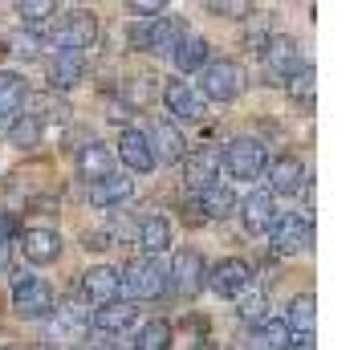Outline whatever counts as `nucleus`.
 <instances>
[{
  "mask_svg": "<svg viewBox=\"0 0 362 350\" xmlns=\"http://www.w3.org/2000/svg\"><path fill=\"white\" fill-rule=\"evenodd\" d=\"M90 322H94V330L118 334V330H127V326L134 322V305H131V301H110V305L94 310V314H90Z\"/></svg>",
  "mask_w": 362,
  "mask_h": 350,
  "instance_id": "22",
  "label": "nucleus"
},
{
  "mask_svg": "<svg viewBox=\"0 0 362 350\" xmlns=\"http://www.w3.org/2000/svg\"><path fill=\"white\" fill-rule=\"evenodd\" d=\"M171 57H175V66H180L183 74H196V69H204V62H208V41H204V37H183Z\"/></svg>",
  "mask_w": 362,
  "mask_h": 350,
  "instance_id": "25",
  "label": "nucleus"
},
{
  "mask_svg": "<svg viewBox=\"0 0 362 350\" xmlns=\"http://www.w3.org/2000/svg\"><path fill=\"white\" fill-rule=\"evenodd\" d=\"M245 86H248V78L236 62H212V66L204 69V98H212V102L240 98Z\"/></svg>",
  "mask_w": 362,
  "mask_h": 350,
  "instance_id": "2",
  "label": "nucleus"
},
{
  "mask_svg": "<svg viewBox=\"0 0 362 350\" xmlns=\"http://www.w3.org/2000/svg\"><path fill=\"white\" fill-rule=\"evenodd\" d=\"M199 208H204L208 216L220 220V216H228V212H236V196H232V192H228L224 184H216V187H208V192H204Z\"/></svg>",
  "mask_w": 362,
  "mask_h": 350,
  "instance_id": "29",
  "label": "nucleus"
},
{
  "mask_svg": "<svg viewBox=\"0 0 362 350\" xmlns=\"http://www.w3.org/2000/svg\"><path fill=\"white\" fill-rule=\"evenodd\" d=\"M134 196V184L127 175H106L98 184H90V204L94 208H115V204H127Z\"/></svg>",
  "mask_w": 362,
  "mask_h": 350,
  "instance_id": "16",
  "label": "nucleus"
},
{
  "mask_svg": "<svg viewBox=\"0 0 362 350\" xmlns=\"http://www.w3.org/2000/svg\"><path fill=\"white\" fill-rule=\"evenodd\" d=\"M220 163L228 167L232 180H261L269 159H264V147L257 139H232L224 147V155H220Z\"/></svg>",
  "mask_w": 362,
  "mask_h": 350,
  "instance_id": "1",
  "label": "nucleus"
},
{
  "mask_svg": "<svg viewBox=\"0 0 362 350\" xmlns=\"http://www.w3.org/2000/svg\"><path fill=\"white\" fill-rule=\"evenodd\" d=\"M17 49L13 53H21V57H37V49H41V37H33V33H21L17 41H13Z\"/></svg>",
  "mask_w": 362,
  "mask_h": 350,
  "instance_id": "34",
  "label": "nucleus"
},
{
  "mask_svg": "<svg viewBox=\"0 0 362 350\" xmlns=\"http://www.w3.org/2000/svg\"><path fill=\"white\" fill-rule=\"evenodd\" d=\"M110 167H115V155L102 147V143H90V147H82V155H78V171H82V180H90V184L115 175Z\"/></svg>",
  "mask_w": 362,
  "mask_h": 350,
  "instance_id": "21",
  "label": "nucleus"
},
{
  "mask_svg": "<svg viewBox=\"0 0 362 350\" xmlns=\"http://www.w3.org/2000/svg\"><path fill=\"white\" fill-rule=\"evenodd\" d=\"M273 233H277V245H281L285 252L310 249V240H313L310 220H301V216H277V224H273Z\"/></svg>",
  "mask_w": 362,
  "mask_h": 350,
  "instance_id": "19",
  "label": "nucleus"
},
{
  "mask_svg": "<svg viewBox=\"0 0 362 350\" xmlns=\"http://www.w3.org/2000/svg\"><path fill=\"white\" fill-rule=\"evenodd\" d=\"M248 281H252V269H248V261H240V257H228V261H220V265L208 273V285H212L220 298H236V293H245Z\"/></svg>",
  "mask_w": 362,
  "mask_h": 350,
  "instance_id": "8",
  "label": "nucleus"
},
{
  "mask_svg": "<svg viewBox=\"0 0 362 350\" xmlns=\"http://www.w3.org/2000/svg\"><path fill=\"white\" fill-rule=\"evenodd\" d=\"M171 289L180 293V298H196L204 281H208V265H204V257L196 249H180L175 252V261H171Z\"/></svg>",
  "mask_w": 362,
  "mask_h": 350,
  "instance_id": "5",
  "label": "nucleus"
},
{
  "mask_svg": "<svg viewBox=\"0 0 362 350\" xmlns=\"http://www.w3.org/2000/svg\"><path fill=\"white\" fill-rule=\"evenodd\" d=\"M134 350H171V322L163 317H151L147 326L134 338Z\"/></svg>",
  "mask_w": 362,
  "mask_h": 350,
  "instance_id": "27",
  "label": "nucleus"
},
{
  "mask_svg": "<svg viewBox=\"0 0 362 350\" xmlns=\"http://www.w3.org/2000/svg\"><path fill=\"white\" fill-rule=\"evenodd\" d=\"M118 159L131 167V171H143V175H147L151 167H155V147H151V134L127 127V131L118 134Z\"/></svg>",
  "mask_w": 362,
  "mask_h": 350,
  "instance_id": "9",
  "label": "nucleus"
},
{
  "mask_svg": "<svg viewBox=\"0 0 362 350\" xmlns=\"http://www.w3.org/2000/svg\"><path fill=\"white\" fill-rule=\"evenodd\" d=\"M13 310L21 317H45L53 314V289L41 277H29V273H21L17 281H13Z\"/></svg>",
  "mask_w": 362,
  "mask_h": 350,
  "instance_id": "3",
  "label": "nucleus"
},
{
  "mask_svg": "<svg viewBox=\"0 0 362 350\" xmlns=\"http://www.w3.org/2000/svg\"><path fill=\"white\" fill-rule=\"evenodd\" d=\"M57 37H62V49L86 53L94 41H98V17L90 8H69L62 25H57Z\"/></svg>",
  "mask_w": 362,
  "mask_h": 350,
  "instance_id": "6",
  "label": "nucleus"
},
{
  "mask_svg": "<svg viewBox=\"0 0 362 350\" xmlns=\"http://www.w3.org/2000/svg\"><path fill=\"white\" fill-rule=\"evenodd\" d=\"M21 224H17V212H0V236L4 240H13V233H17Z\"/></svg>",
  "mask_w": 362,
  "mask_h": 350,
  "instance_id": "35",
  "label": "nucleus"
},
{
  "mask_svg": "<svg viewBox=\"0 0 362 350\" xmlns=\"http://www.w3.org/2000/svg\"><path fill=\"white\" fill-rule=\"evenodd\" d=\"M240 220H245V228L252 236L273 233V224H277V200H273L269 192H252V196H245V204H240Z\"/></svg>",
  "mask_w": 362,
  "mask_h": 350,
  "instance_id": "11",
  "label": "nucleus"
},
{
  "mask_svg": "<svg viewBox=\"0 0 362 350\" xmlns=\"http://www.w3.org/2000/svg\"><path fill=\"white\" fill-rule=\"evenodd\" d=\"M285 326H293L297 334H305V338H310V334H313V293L293 298V305H289V322H285Z\"/></svg>",
  "mask_w": 362,
  "mask_h": 350,
  "instance_id": "30",
  "label": "nucleus"
},
{
  "mask_svg": "<svg viewBox=\"0 0 362 350\" xmlns=\"http://www.w3.org/2000/svg\"><path fill=\"white\" fill-rule=\"evenodd\" d=\"M82 53H74V49H57V57H53V86H62V90H69V86L82 78Z\"/></svg>",
  "mask_w": 362,
  "mask_h": 350,
  "instance_id": "26",
  "label": "nucleus"
},
{
  "mask_svg": "<svg viewBox=\"0 0 362 350\" xmlns=\"http://www.w3.org/2000/svg\"><path fill=\"white\" fill-rule=\"evenodd\" d=\"M139 249L143 252H167L171 249V224L163 216H143L139 224Z\"/></svg>",
  "mask_w": 362,
  "mask_h": 350,
  "instance_id": "23",
  "label": "nucleus"
},
{
  "mask_svg": "<svg viewBox=\"0 0 362 350\" xmlns=\"http://www.w3.org/2000/svg\"><path fill=\"white\" fill-rule=\"evenodd\" d=\"M0 57H4V45H0Z\"/></svg>",
  "mask_w": 362,
  "mask_h": 350,
  "instance_id": "38",
  "label": "nucleus"
},
{
  "mask_svg": "<svg viewBox=\"0 0 362 350\" xmlns=\"http://www.w3.org/2000/svg\"><path fill=\"white\" fill-rule=\"evenodd\" d=\"M163 102H167V110H171V118H183V122H192V118L204 115V94L192 82H167Z\"/></svg>",
  "mask_w": 362,
  "mask_h": 350,
  "instance_id": "12",
  "label": "nucleus"
},
{
  "mask_svg": "<svg viewBox=\"0 0 362 350\" xmlns=\"http://www.w3.org/2000/svg\"><path fill=\"white\" fill-rule=\"evenodd\" d=\"M289 326L277 322V317H269V322H257L252 334H248V350H289Z\"/></svg>",
  "mask_w": 362,
  "mask_h": 350,
  "instance_id": "20",
  "label": "nucleus"
},
{
  "mask_svg": "<svg viewBox=\"0 0 362 350\" xmlns=\"http://www.w3.org/2000/svg\"><path fill=\"white\" fill-rule=\"evenodd\" d=\"M82 289H86V298H90V301L110 305V301L122 293V277H118V269H110V265H94L82 277Z\"/></svg>",
  "mask_w": 362,
  "mask_h": 350,
  "instance_id": "14",
  "label": "nucleus"
},
{
  "mask_svg": "<svg viewBox=\"0 0 362 350\" xmlns=\"http://www.w3.org/2000/svg\"><path fill=\"white\" fill-rule=\"evenodd\" d=\"M25 98H29V82L13 69H0V118H17Z\"/></svg>",
  "mask_w": 362,
  "mask_h": 350,
  "instance_id": "17",
  "label": "nucleus"
},
{
  "mask_svg": "<svg viewBox=\"0 0 362 350\" xmlns=\"http://www.w3.org/2000/svg\"><path fill=\"white\" fill-rule=\"evenodd\" d=\"M301 180H305V167L297 155H277L269 163V196H297L301 192Z\"/></svg>",
  "mask_w": 362,
  "mask_h": 350,
  "instance_id": "10",
  "label": "nucleus"
},
{
  "mask_svg": "<svg viewBox=\"0 0 362 350\" xmlns=\"http://www.w3.org/2000/svg\"><path fill=\"white\" fill-rule=\"evenodd\" d=\"M41 134H45V122L33 115H17L8 122V139H13V147L29 151V147H41Z\"/></svg>",
  "mask_w": 362,
  "mask_h": 350,
  "instance_id": "24",
  "label": "nucleus"
},
{
  "mask_svg": "<svg viewBox=\"0 0 362 350\" xmlns=\"http://www.w3.org/2000/svg\"><path fill=\"white\" fill-rule=\"evenodd\" d=\"M122 277V289L139 301H151V298H163L167 289V273L155 261H131V265L118 273Z\"/></svg>",
  "mask_w": 362,
  "mask_h": 350,
  "instance_id": "4",
  "label": "nucleus"
},
{
  "mask_svg": "<svg viewBox=\"0 0 362 350\" xmlns=\"http://www.w3.org/2000/svg\"><path fill=\"white\" fill-rule=\"evenodd\" d=\"M8 265H13V240L0 236V273H8Z\"/></svg>",
  "mask_w": 362,
  "mask_h": 350,
  "instance_id": "36",
  "label": "nucleus"
},
{
  "mask_svg": "<svg viewBox=\"0 0 362 350\" xmlns=\"http://www.w3.org/2000/svg\"><path fill=\"white\" fill-rule=\"evenodd\" d=\"M127 13H131V17H159L163 4H159V0H134V4H127Z\"/></svg>",
  "mask_w": 362,
  "mask_h": 350,
  "instance_id": "33",
  "label": "nucleus"
},
{
  "mask_svg": "<svg viewBox=\"0 0 362 350\" xmlns=\"http://www.w3.org/2000/svg\"><path fill=\"white\" fill-rule=\"evenodd\" d=\"M183 41V25L180 21H155V25H147L143 29V49L151 53H175V45Z\"/></svg>",
  "mask_w": 362,
  "mask_h": 350,
  "instance_id": "18",
  "label": "nucleus"
},
{
  "mask_svg": "<svg viewBox=\"0 0 362 350\" xmlns=\"http://www.w3.org/2000/svg\"><path fill=\"white\" fill-rule=\"evenodd\" d=\"M21 245H25V257L33 265H53L62 257V236L53 233V228H29V233L21 236Z\"/></svg>",
  "mask_w": 362,
  "mask_h": 350,
  "instance_id": "15",
  "label": "nucleus"
},
{
  "mask_svg": "<svg viewBox=\"0 0 362 350\" xmlns=\"http://www.w3.org/2000/svg\"><path fill=\"white\" fill-rule=\"evenodd\" d=\"M289 90H293V98L301 102H310L313 98V66H301V74H297V78H289Z\"/></svg>",
  "mask_w": 362,
  "mask_h": 350,
  "instance_id": "32",
  "label": "nucleus"
},
{
  "mask_svg": "<svg viewBox=\"0 0 362 350\" xmlns=\"http://www.w3.org/2000/svg\"><path fill=\"white\" fill-rule=\"evenodd\" d=\"M216 171H220V151H212V147H204V151L183 159V180H187V187H196V192L216 187Z\"/></svg>",
  "mask_w": 362,
  "mask_h": 350,
  "instance_id": "13",
  "label": "nucleus"
},
{
  "mask_svg": "<svg viewBox=\"0 0 362 350\" xmlns=\"http://www.w3.org/2000/svg\"><path fill=\"white\" fill-rule=\"evenodd\" d=\"M264 66H269V74L281 78V82L297 78V74H301V49H297L293 37H269V41H264Z\"/></svg>",
  "mask_w": 362,
  "mask_h": 350,
  "instance_id": "7",
  "label": "nucleus"
},
{
  "mask_svg": "<svg viewBox=\"0 0 362 350\" xmlns=\"http://www.w3.org/2000/svg\"><path fill=\"white\" fill-rule=\"evenodd\" d=\"M155 143H159V155H163L167 163L183 159V134L175 131L171 122H159V127H155ZM155 143H151V147H155ZM159 155H155V159H159Z\"/></svg>",
  "mask_w": 362,
  "mask_h": 350,
  "instance_id": "28",
  "label": "nucleus"
},
{
  "mask_svg": "<svg viewBox=\"0 0 362 350\" xmlns=\"http://www.w3.org/2000/svg\"><path fill=\"white\" fill-rule=\"evenodd\" d=\"M17 13H21L25 21H29V25H41V21H45V17L53 13V0H21Z\"/></svg>",
  "mask_w": 362,
  "mask_h": 350,
  "instance_id": "31",
  "label": "nucleus"
},
{
  "mask_svg": "<svg viewBox=\"0 0 362 350\" xmlns=\"http://www.w3.org/2000/svg\"><path fill=\"white\" fill-rule=\"evenodd\" d=\"M33 350H57V346H49V342H41V346H33Z\"/></svg>",
  "mask_w": 362,
  "mask_h": 350,
  "instance_id": "37",
  "label": "nucleus"
}]
</instances>
